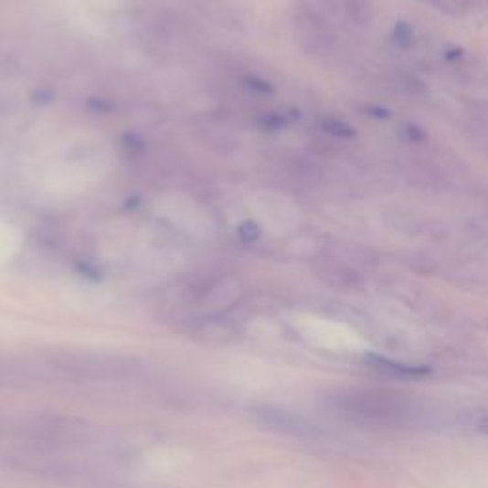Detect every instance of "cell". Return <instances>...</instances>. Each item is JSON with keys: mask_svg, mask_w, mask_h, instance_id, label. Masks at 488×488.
I'll list each match as a JSON object with an SVG mask.
<instances>
[{"mask_svg": "<svg viewBox=\"0 0 488 488\" xmlns=\"http://www.w3.org/2000/svg\"><path fill=\"white\" fill-rule=\"evenodd\" d=\"M54 363L56 368L86 380L126 378L140 368V365L132 359L111 357V355H69V357L56 359Z\"/></svg>", "mask_w": 488, "mask_h": 488, "instance_id": "obj_1", "label": "cell"}, {"mask_svg": "<svg viewBox=\"0 0 488 488\" xmlns=\"http://www.w3.org/2000/svg\"><path fill=\"white\" fill-rule=\"evenodd\" d=\"M479 431L488 435V416H484L481 421H479Z\"/></svg>", "mask_w": 488, "mask_h": 488, "instance_id": "obj_3", "label": "cell"}, {"mask_svg": "<svg viewBox=\"0 0 488 488\" xmlns=\"http://www.w3.org/2000/svg\"><path fill=\"white\" fill-rule=\"evenodd\" d=\"M366 361L376 370H384V372L397 374V376H412V378H416V376H426L430 372V368H426V366H414V365L395 363L391 359L380 357V355H370V357Z\"/></svg>", "mask_w": 488, "mask_h": 488, "instance_id": "obj_2", "label": "cell"}]
</instances>
